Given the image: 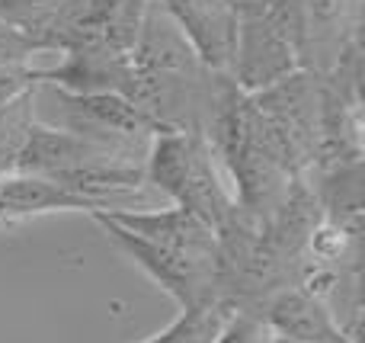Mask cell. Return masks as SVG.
Returning <instances> with one entry per match:
<instances>
[{"mask_svg": "<svg viewBox=\"0 0 365 343\" xmlns=\"http://www.w3.org/2000/svg\"><path fill=\"white\" fill-rule=\"evenodd\" d=\"M164 13L180 26L199 61L215 74H227L237 39L234 0H158Z\"/></svg>", "mask_w": 365, "mask_h": 343, "instance_id": "cell-9", "label": "cell"}, {"mask_svg": "<svg viewBox=\"0 0 365 343\" xmlns=\"http://www.w3.org/2000/svg\"><path fill=\"white\" fill-rule=\"evenodd\" d=\"M231 312L225 305H199V308H182L177 321L164 327L160 334L141 340V343H215L221 327L227 324Z\"/></svg>", "mask_w": 365, "mask_h": 343, "instance_id": "cell-16", "label": "cell"}, {"mask_svg": "<svg viewBox=\"0 0 365 343\" xmlns=\"http://www.w3.org/2000/svg\"><path fill=\"white\" fill-rule=\"evenodd\" d=\"M257 113L263 116L266 128L276 145L282 148L289 167L304 177L314 164L317 126H321V74L298 68L295 74L276 81L272 87L250 93Z\"/></svg>", "mask_w": 365, "mask_h": 343, "instance_id": "cell-4", "label": "cell"}, {"mask_svg": "<svg viewBox=\"0 0 365 343\" xmlns=\"http://www.w3.org/2000/svg\"><path fill=\"white\" fill-rule=\"evenodd\" d=\"M272 343H292V340H279V337H276V340H272Z\"/></svg>", "mask_w": 365, "mask_h": 343, "instance_id": "cell-18", "label": "cell"}, {"mask_svg": "<svg viewBox=\"0 0 365 343\" xmlns=\"http://www.w3.org/2000/svg\"><path fill=\"white\" fill-rule=\"evenodd\" d=\"M103 215L160 250H170V254L189 257V260L199 263H218V235H215V228L205 225L202 218L177 209V205L154 212L119 209V212H103Z\"/></svg>", "mask_w": 365, "mask_h": 343, "instance_id": "cell-8", "label": "cell"}, {"mask_svg": "<svg viewBox=\"0 0 365 343\" xmlns=\"http://www.w3.org/2000/svg\"><path fill=\"white\" fill-rule=\"evenodd\" d=\"M38 93L51 96L55 109L48 119H38L45 126L64 128V132L83 135V138L103 141V145L115 148H132V151H145L151 148L154 126L145 119L138 106L128 96L119 93H64L58 87L38 83Z\"/></svg>", "mask_w": 365, "mask_h": 343, "instance_id": "cell-5", "label": "cell"}, {"mask_svg": "<svg viewBox=\"0 0 365 343\" xmlns=\"http://www.w3.org/2000/svg\"><path fill=\"white\" fill-rule=\"evenodd\" d=\"M48 212H87V205L48 177H36V173L0 177V225L26 222Z\"/></svg>", "mask_w": 365, "mask_h": 343, "instance_id": "cell-14", "label": "cell"}, {"mask_svg": "<svg viewBox=\"0 0 365 343\" xmlns=\"http://www.w3.org/2000/svg\"><path fill=\"white\" fill-rule=\"evenodd\" d=\"M64 4L68 0H0V26L23 36L36 48Z\"/></svg>", "mask_w": 365, "mask_h": 343, "instance_id": "cell-17", "label": "cell"}, {"mask_svg": "<svg viewBox=\"0 0 365 343\" xmlns=\"http://www.w3.org/2000/svg\"><path fill=\"white\" fill-rule=\"evenodd\" d=\"M36 83H48L64 93H119L128 96L135 83V64L128 51L68 48L58 64L36 68Z\"/></svg>", "mask_w": 365, "mask_h": 343, "instance_id": "cell-10", "label": "cell"}, {"mask_svg": "<svg viewBox=\"0 0 365 343\" xmlns=\"http://www.w3.org/2000/svg\"><path fill=\"white\" fill-rule=\"evenodd\" d=\"M106 237L122 250L125 257H132L135 267H141L173 302L182 308H199V305H215L218 302V263H199L189 260V257L170 254V250H160L154 244L135 237L132 231L119 228L113 218H106L103 212L90 215ZM221 305V302H218Z\"/></svg>", "mask_w": 365, "mask_h": 343, "instance_id": "cell-6", "label": "cell"}, {"mask_svg": "<svg viewBox=\"0 0 365 343\" xmlns=\"http://www.w3.org/2000/svg\"><path fill=\"white\" fill-rule=\"evenodd\" d=\"M298 68H304L298 48L266 16L237 19V39H234V58L227 77L244 93H259L282 77L295 74Z\"/></svg>", "mask_w": 365, "mask_h": 343, "instance_id": "cell-7", "label": "cell"}, {"mask_svg": "<svg viewBox=\"0 0 365 343\" xmlns=\"http://www.w3.org/2000/svg\"><path fill=\"white\" fill-rule=\"evenodd\" d=\"M314 193L321 215L327 225L349 235H362V212H365V190H362V160L336 167H314L304 173Z\"/></svg>", "mask_w": 365, "mask_h": 343, "instance_id": "cell-13", "label": "cell"}, {"mask_svg": "<svg viewBox=\"0 0 365 343\" xmlns=\"http://www.w3.org/2000/svg\"><path fill=\"white\" fill-rule=\"evenodd\" d=\"M263 324L272 331V337L292 343H359L346 334V327L336 321L330 305L304 289H282L263 308Z\"/></svg>", "mask_w": 365, "mask_h": 343, "instance_id": "cell-12", "label": "cell"}, {"mask_svg": "<svg viewBox=\"0 0 365 343\" xmlns=\"http://www.w3.org/2000/svg\"><path fill=\"white\" fill-rule=\"evenodd\" d=\"M145 180L177 209L202 218L215 231L237 205L212 154V145L199 132L154 135L145 158Z\"/></svg>", "mask_w": 365, "mask_h": 343, "instance_id": "cell-3", "label": "cell"}, {"mask_svg": "<svg viewBox=\"0 0 365 343\" xmlns=\"http://www.w3.org/2000/svg\"><path fill=\"white\" fill-rule=\"evenodd\" d=\"M205 138L231 186L234 203L257 218H269L285 203L298 173L289 167L250 93H244L231 77L221 83L218 103L205 126Z\"/></svg>", "mask_w": 365, "mask_h": 343, "instance_id": "cell-2", "label": "cell"}, {"mask_svg": "<svg viewBox=\"0 0 365 343\" xmlns=\"http://www.w3.org/2000/svg\"><path fill=\"white\" fill-rule=\"evenodd\" d=\"M132 64L135 83L128 100L145 113L154 132L205 135L227 74H215L199 61L180 26L167 16L158 0H151L145 13L138 42L132 48Z\"/></svg>", "mask_w": 365, "mask_h": 343, "instance_id": "cell-1", "label": "cell"}, {"mask_svg": "<svg viewBox=\"0 0 365 343\" xmlns=\"http://www.w3.org/2000/svg\"><path fill=\"white\" fill-rule=\"evenodd\" d=\"M36 90L38 83H29L16 96L0 103V177L16 173L19 154L36 126Z\"/></svg>", "mask_w": 365, "mask_h": 343, "instance_id": "cell-15", "label": "cell"}, {"mask_svg": "<svg viewBox=\"0 0 365 343\" xmlns=\"http://www.w3.org/2000/svg\"><path fill=\"white\" fill-rule=\"evenodd\" d=\"M302 10L304 68L324 77L362 39V0H302Z\"/></svg>", "mask_w": 365, "mask_h": 343, "instance_id": "cell-11", "label": "cell"}]
</instances>
